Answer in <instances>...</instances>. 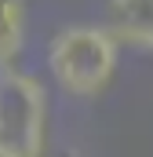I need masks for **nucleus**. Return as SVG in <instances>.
<instances>
[{"label":"nucleus","mask_w":153,"mask_h":157,"mask_svg":"<svg viewBox=\"0 0 153 157\" xmlns=\"http://www.w3.org/2000/svg\"><path fill=\"white\" fill-rule=\"evenodd\" d=\"M120 44L106 26H66L47 44V70L62 91L91 99L106 91Z\"/></svg>","instance_id":"f257e3e1"},{"label":"nucleus","mask_w":153,"mask_h":157,"mask_svg":"<svg viewBox=\"0 0 153 157\" xmlns=\"http://www.w3.org/2000/svg\"><path fill=\"white\" fill-rule=\"evenodd\" d=\"M47 91L22 70H0V157H44Z\"/></svg>","instance_id":"f03ea898"},{"label":"nucleus","mask_w":153,"mask_h":157,"mask_svg":"<svg viewBox=\"0 0 153 157\" xmlns=\"http://www.w3.org/2000/svg\"><path fill=\"white\" fill-rule=\"evenodd\" d=\"M110 33L117 44H135L153 51V0H110Z\"/></svg>","instance_id":"7ed1b4c3"},{"label":"nucleus","mask_w":153,"mask_h":157,"mask_svg":"<svg viewBox=\"0 0 153 157\" xmlns=\"http://www.w3.org/2000/svg\"><path fill=\"white\" fill-rule=\"evenodd\" d=\"M26 40V0H0V70H11Z\"/></svg>","instance_id":"20e7f679"}]
</instances>
